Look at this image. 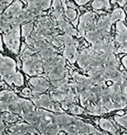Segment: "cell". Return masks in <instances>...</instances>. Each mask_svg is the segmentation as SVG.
<instances>
[{
    "mask_svg": "<svg viewBox=\"0 0 127 135\" xmlns=\"http://www.w3.org/2000/svg\"><path fill=\"white\" fill-rule=\"evenodd\" d=\"M24 120L33 126L40 134L56 135L59 134L61 130L58 124L57 114H54L53 112L37 109L30 113Z\"/></svg>",
    "mask_w": 127,
    "mask_h": 135,
    "instance_id": "obj_1",
    "label": "cell"
},
{
    "mask_svg": "<svg viewBox=\"0 0 127 135\" xmlns=\"http://www.w3.org/2000/svg\"><path fill=\"white\" fill-rule=\"evenodd\" d=\"M57 119H58V124L61 130H64L68 134H106V132L97 130L91 124L85 123L82 120L77 119L73 116L63 113V112L57 114Z\"/></svg>",
    "mask_w": 127,
    "mask_h": 135,
    "instance_id": "obj_2",
    "label": "cell"
},
{
    "mask_svg": "<svg viewBox=\"0 0 127 135\" xmlns=\"http://www.w3.org/2000/svg\"><path fill=\"white\" fill-rule=\"evenodd\" d=\"M17 73L18 72L16 71V62L12 58L2 55L1 56V64H0L1 79L4 80L7 84L12 85Z\"/></svg>",
    "mask_w": 127,
    "mask_h": 135,
    "instance_id": "obj_3",
    "label": "cell"
},
{
    "mask_svg": "<svg viewBox=\"0 0 127 135\" xmlns=\"http://www.w3.org/2000/svg\"><path fill=\"white\" fill-rule=\"evenodd\" d=\"M3 42L12 53L18 54L20 47V25H15L3 33Z\"/></svg>",
    "mask_w": 127,
    "mask_h": 135,
    "instance_id": "obj_4",
    "label": "cell"
},
{
    "mask_svg": "<svg viewBox=\"0 0 127 135\" xmlns=\"http://www.w3.org/2000/svg\"><path fill=\"white\" fill-rule=\"evenodd\" d=\"M115 42L117 44V53H127V27L123 21L116 23Z\"/></svg>",
    "mask_w": 127,
    "mask_h": 135,
    "instance_id": "obj_5",
    "label": "cell"
},
{
    "mask_svg": "<svg viewBox=\"0 0 127 135\" xmlns=\"http://www.w3.org/2000/svg\"><path fill=\"white\" fill-rule=\"evenodd\" d=\"M95 27V14L91 11H87L80 17L78 23V36L84 37L87 31Z\"/></svg>",
    "mask_w": 127,
    "mask_h": 135,
    "instance_id": "obj_6",
    "label": "cell"
},
{
    "mask_svg": "<svg viewBox=\"0 0 127 135\" xmlns=\"http://www.w3.org/2000/svg\"><path fill=\"white\" fill-rule=\"evenodd\" d=\"M96 55H97V53L91 47L83 49L79 53L78 59H77V63H78L79 67L82 68L83 70L90 69L91 66H92L94 59L96 57Z\"/></svg>",
    "mask_w": 127,
    "mask_h": 135,
    "instance_id": "obj_7",
    "label": "cell"
},
{
    "mask_svg": "<svg viewBox=\"0 0 127 135\" xmlns=\"http://www.w3.org/2000/svg\"><path fill=\"white\" fill-rule=\"evenodd\" d=\"M47 77L53 81V80H60L65 77H68V71L65 68V58L63 56L58 55V64L55 67L47 73Z\"/></svg>",
    "mask_w": 127,
    "mask_h": 135,
    "instance_id": "obj_8",
    "label": "cell"
},
{
    "mask_svg": "<svg viewBox=\"0 0 127 135\" xmlns=\"http://www.w3.org/2000/svg\"><path fill=\"white\" fill-rule=\"evenodd\" d=\"M31 100L37 107L44 108V109H47V110L50 111H52L54 102H55L52 99L51 95L43 94V93H41V94H32Z\"/></svg>",
    "mask_w": 127,
    "mask_h": 135,
    "instance_id": "obj_9",
    "label": "cell"
},
{
    "mask_svg": "<svg viewBox=\"0 0 127 135\" xmlns=\"http://www.w3.org/2000/svg\"><path fill=\"white\" fill-rule=\"evenodd\" d=\"M29 83L33 87L32 94H41L50 88V83L43 77L31 78L29 80Z\"/></svg>",
    "mask_w": 127,
    "mask_h": 135,
    "instance_id": "obj_10",
    "label": "cell"
},
{
    "mask_svg": "<svg viewBox=\"0 0 127 135\" xmlns=\"http://www.w3.org/2000/svg\"><path fill=\"white\" fill-rule=\"evenodd\" d=\"M79 45V42L77 40L73 41L72 43L65 45V48L63 50V57L67 59L70 63H74L77 61L79 56V53L77 51V47Z\"/></svg>",
    "mask_w": 127,
    "mask_h": 135,
    "instance_id": "obj_11",
    "label": "cell"
},
{
    "mask_svg": "<svg viewBox=\"0 0 127 135\" xmlns=\"http://www.w3.org/2000/svg\"><path fill=\"white\" fill-rule=\"evenodd\" d=\"M112 23L113 22L111 20L110 14L103 15L98 19L97 23H96V27L106 38H110V29H111Z\"/></svg>",
    "mask_w": 127,
    "mask_h": 135,
    "instance_id": "obj_12",
    "label": "cell"
},
{
    "mask_svg": "<svg viewBox=\"0 0 127 135\" xmlns=\"http://www.w3.org/2000/svg\"><path fill=\"white\" fill-rule=\"evenodd\" d=\"M39 133L35 129L31 124H26V123H18L16 125L11 126L9 128V134H36Z\"/></svg>",
    "mask_w": 127,
    "mask_h": 135,
    "instance_id": "obj_13",
    "label": "cell"
},
{
    "mask_svg": "<svg viewBox=\"0 0 127 135\" xmlns=\"http://www.w3.org/2000/svg\"><path fill=\"white\" fill-rule=\"evenodd\" d=\"M23 10V5H22V2L20 0H16L15 2H13L12 4L8 6L5 11L2 13L3 15H5L6 17L8 18H12L16 15H18Z\"/></svg>",
    "mask_w": 127,
    "mask_h": 135,
    "instance_id": "obj_14",
    "label": "cell"
},
{
    "mask_svg": "<svg viewBox=\"0 0 127 135\" xmlns=\"http://www.w3.org/2000/svg\"><path fill=\"white\" fill-rule=\"evenodd\" d=\"M56 25L61 31H63L65 34H69L72 36H78V30H76L75 28L72 27V25L69 23L68 21L62 18L61 20H59L56 22Z\"/></svg>",
    "mask_w": 127,
    "mask_h": 135,
    "instance_id": "obj_15",
    "label": "cell"
},
{
    "mask_svg": "<svg viewBox=\"0 0 127 135\" xmlns=\"http://www.w3.org/2000/svg\"><path fill=\"white\" fill-rule=\"evenodd\" d=\"M88 113L92 114V115H102L104 113H107L106 108L101 105L100 103H88V105L86 106Z\"/></svg>",
    "mask_w": 127,
    "mask_h": 135,
    "instance_id": "obj_16",
    "label": "cell"
},
{
    "mask_svg": "<svg viewBox=\"0 0 127 135\" xmlns=\"http://www.w3.org/2000/svg\"><path fill=\"white\" fill-rule=\"evenodd\" d=\"M16 97H17L16 93L11 91V90H3V91H1V93H0V107L4 106L5 104H7L8 102L13 100Z\"/></svg>",
    "mask_w": 127,
    "mask_h": 135,
    "instance_id": "obj_17",
    "label": "cell"
},
{
    "mask_svg": "<svg viewBox=\"0 0 127 135\" xmlns=\"http://www.w3.org/2000/svg\"><path fill=\"white\" fill-rule=\"evenodd\" d=\"M99 126L100 128H102L103 130L107 131L111 134H116L117 130H116V127L113 125V123L111 121L107 120V119H100L99 120Z\"/></svg>",
    "mask_w": 127,
    "mask_h": 135,
    "instance_id": "obj_18",
    "label": "cell"
},
{
    "mask_svg": "<svg viewBox=\"0 0 127 135\" xmlns=\"http://www.w3.org/2000/svg\"><path fill=\"white\" fill-rule=\"evenodd\" d=\"M110 17H111V20L112 22H117V21H124L125 20V12L123 11L121 8H116V9L113 10V12L110 14Z\"/></svg>",
    "mask_w": 127,
    "mask_h": 135,
    "instance_id": "obj_19",
    "label": "cell"
},
{
    "mask_svg": "<svg viewBox=\"0 0 127 135\" xmlns=\"http://www.w3.org/2000/svg\"><path fill=\"white\" fill-rule=\"evenodd\" d=\"M110 1L109 0H94L92 2V8L95 10H99L105 8V9H110Z\"/></svg>",
    "mask_w": 127,
    "mask_h": 135,
    "instance_id": "obj_20",
    "label": "cell"
},
{
    "mask_svg": "<svg viewBox=\"0 0 127 135\" xmlns=\"http://www.w3.org/2000/svg\"><path fill=\"white\" fill-rule=\"evenodd\" d=\"M1 119L4 120L5 122H7V123H11V122H16L18 120V116L16 115V113H14V112L4 111V112H2Z\"/></svg>",
    "mask_w": 127,
    "mask_h": 135,
    "instance_id": "obj_21",
    "label": "cell"
},
{
    "mask_svg": "<svg viewBox=\"0 0 127 135\" xmlns=\"http://www.w3.org/2000/svg\"><path fill=\"white\" fill-rule=\"evenodd\" d=\"M33 32V21L27 22L26 24H23L22 26V36L24 38L29 37L30 35Z\"/></svg>",
    "mask_w": 127,
    "mask_h": 135,
    "instance_id": "obj_22",
    "label": "cell"
},
{
    "mask_svg": "<svg viewBox=\"0 0 127 135\" xmlns=\"http://www.w3.org/2000/svg\"><path fill=\"white\" fill-rule=\"evenodd\" d=\"M64 14L66 16V18L70 21H75L76 20V17H77V12L75 11V9H72V8H69V7H66L64 8Z\"/></svg>",
    "mask_w": 127,
    "mask_h": 135,
    "instance_id": "obj_23",
    "label": "cell"
},
{
    "mask_svg": "<svg viewBox=\"0 0 127 135\" xmlns=\"http://www.w3.org/2000/svg\"><path fill=\"white\" fill-rule=\"evenodd\" d=\"M51 44L53 45L54 47H61L62 45H64V41H63V35H55L54 36L53 40H52V42Z\"/></svg>",
    "mask_w": 127,
    "mask_h": 135,
    "instance_id": "obj_24",
    "label": "cell"
},
{
    "mask_svg": "<svg viewBox=\"0 0 127 135\" xmlns=\"http://www.w3.org/2000/svg\"><path fill=\"white\" fill-rule=\"evenodd\" d=\"M114 119H115V121L117 122L119 125L123 126L124 128L127 129V114H124V115L121 116H115Z\"/></svg>",
    "mask_w": 127,
    "mask_h": 135,
    "instance_id": "obj_25",
    "label": "cell"
},
{
    "mask_svg": "<svg viewBox=\"0 0 127 135\" xmlns=\"http://www.w3.org/2000/svg\"><path fill=\"white\" fill-rule=\"evenodd\" d=\"M69 111L72 113V114H82L84 112V108L83 107H80L78 105H75V104H72L70 108H69Z\"/></svg>",
    "mask_w": 127,
    "mask_h": 135,
    "instance_id": "obj_26",
    "label": "cell"
},
{
    "mask_svg": "<svg viewBox=\"0 0 127 135\" xmlns=\"http://www.w3.org/2000/svg\"><path fill=\"white\" fill-rule=\"evenodd\" d=\"M23 83H24V79H23V76H22V74L21 73H17L16 74V76L14 78V81H13V84H14L15 86H22L23 85Z\"/></svg>",
    "mask_w": 127,
    "mask_h": 135,
    "instance_id": "obj_27",
    "label": "cell"
},
{
    "mask_svg": "<svg viewBox=\"0 0 127 135\" xmlns=\"http://www.w3.org/2000/svg\"><path fill=\"white\" fill-rule=\"evenodd\" d=\"M12 2V0H0V12L1 14L3 13L6 9V7L8 6V4H10Z\"/></svg>",
    "mask_w": 127,
    "mask_h": 135,
    "instance_id": "obj_28",
    "label": "cell"
},
{
    "mask_svg": "<svg viewBox=\"0 0 127 135\" xmlns=\"http://www.w3.org/2000/svg\"><path fill=\"white\" fill-rule=\"evenodd\" d=\"M52 6H53L54 10H61V11H64L63 5H62V1H61V0H53Z\"/></svg>",
    "mask_w": 127,
    "mask_h": 135,
    "instance_id": "obj_29",
    "label": "cell"
},
{
    "mask_svg": "<svg viewBox=\"0 0 127 135\" xmlns=\"http://www.w3.org/2000/svg\"><path fill=\"white\" fill-rule=\"evenodd\" d=\"M22 95L24 97H31L32 96V91L30 90L29 88H24L22 90Z\"/></svg>",
    "mask_w": 127,
    "mask_h": 135,
    "instance_id": "obj_30",
    "label": "cell"
},
{
    "mask_svg": "<svg viewBox=\"0 0 127 135\" xmlns=\"http://www.w3.org/2000/svg\"><path fill=\"white\" fill-rule=\"evenodd\" d=\"M4 129H5V121L1 119V121H0V134L1 135L4 134Z\"/></svg>",
    "mask_w": 127,
    "mask_h": 135,
    "instance_id": "obj_31",
    "label": "cell"
},
{
    "mask_svg": "<svg viewBox=\"0 0 127 135\" xmlns=\"http://www.w3.org/2000/svg\"><path fill=\"white\" fill-rule=\"evenodd\" d=\"M111 1H112V3H117L120 6H124L127 3V0H111Z\"/></svg>",
    "mask_w": 127,
    "mask_h": 135,
    "instance_id": "obj_32",
    "label": "cell"
},
{
    "mask_svg": "<svg viewBox=\"0 0 127 135\" xmlns=\"http://www.w3.org/2000/svg\"><path fill=\"white\" fill-rule=\"evenodd\" d=\"M75 2H76V4H78V5H84V4H86L87 2H89L90 0H74Z\"/></svg>",
    "mask_w": 127,
    "mask_h": 135,
    "instance_id": "obj_33",
    "label": "cell"
},
{
    "mask_svg": "<svg viewBox=\"0 0 127 135\" xmlns=\"http://www.w3.org/2000/svg\"><path fill=\"white\" fill-rule=\"evenodd\" d=\"M66 5H67V7L72 8V9H75V8H76V5L74 4L72 1H67V2H66Z\"/></svg>",
    "mask_w": 127,
    "mask_h": 135,
    "instance_id": "obj_34",
    "label": "cell"
},
{
    "mask_svg": "<svg viewBox=\"0 0 127 135\" xmlns=\"http://www.w3.org/2000/svg\"><path fill=\"white\" fill-rule=\"evenodd\" d=\"M122 64H123V66H124V68L126 69V71H127V55L122 58Z\"/></svg>",
    "mask_w": 127,
    "mask_h": 135,
    "instance_id": "obj_35",
    "label": "cell"
},
{
    "mask_svg": "<svg viewBox=\"0 0 127 135\" xmlns=\"http://www.w3.org/2000/svg\"><path fill=\"white\" fill-rule=\"evenodd\" d=\"M126 8H127V3H126Z\"/></svg>",
    "mask_w": 127,
    "mask_h": 135,
    "instance_id": "obj_36",
    "label": "cell"
}]
</instances>
